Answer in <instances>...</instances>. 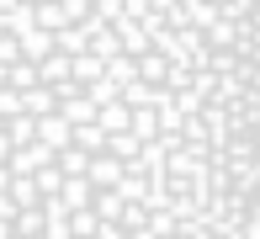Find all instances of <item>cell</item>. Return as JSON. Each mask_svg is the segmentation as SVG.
<instances>
[{"label": "cell", "mask_w": 260, "mask_h": 239, "mask_svg": "<svg viewBox=\"0 0 260 239\" xmlns=\"http://www.w3.org/2000/svg\"><path fill=\"white\" fill-rule=\"evenodd\" d=\"M260 0H0V239H255Z\"/></svg>", "instance_id": "1"}]
</instances>
